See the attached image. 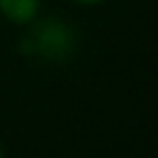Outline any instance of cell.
<instances>
[{"label": "cell", "mask_w": 158, "mask_h": 158, "mask_svg": "<svg viewBox=\"0 0 158 158\" xmlns=\"http://www.w3.org/2000/svg\"><path fill=\"white\" fill-rule=\"evenodd\" d=\"M74 2H79V5H101L104 0H74Z\"/></svg>", "instance_id": "3"}, {"label": "cell", "mask_w": 158, "mask_h": 158, "mask_svg": "<svg viewBox=\"0 0 158 158\" xmlns=\"http://www.w3.org/2000/svg\"><path fill=\"white\" fill-rule=\"evenodd\" d=\"M30 30L20 42V52L27 57H37L42 62H67L72 59L74 49H77V35L72 30V25H67L59 17H42V20H32L27 22Z\"/></svg>", "instance_id": "1"}, {"label": "cell", "mask_w": 158, "mask_h": 158, "mask_svg": "<svg viewBox=\"0 0 158 158\" xmlns=\"http://www.w3.org/2000/svg\"><path fill=\"white\" fill-rule=\"evenodd\" d=\"M42 0H0V15L15 25H27L40 15Z\"/></svg>", "instance_id": "2"}, {"label": "cell", "mask_w": 158, "mask_h": 158, "mask_svg": "<svg viewBox=\"0 0 158 158\" xmlns=\"http://www.w3.org/2000/svg\"><path fill=\"white\" fill-rule=\"evenodd\" d=\"M0 158H5V156H2V146H0Z\"/></svg>", "instance_id": "4"}]
</instances>
